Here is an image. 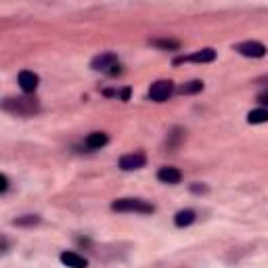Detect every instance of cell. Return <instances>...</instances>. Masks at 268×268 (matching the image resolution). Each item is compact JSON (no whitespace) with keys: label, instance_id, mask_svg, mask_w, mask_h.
Segmentation results:
<instances>
[{"label":"cell","instance_id":"d6986e66","mask_svg":"<svg viewBox=\"0 0 268 268\" xmlns=\"http://www.w3.org/2000/svg\"><path fill=\"white\" fill-rule=\"evenodd\" d=\"M120 99H122V101H128V99H130V88H124V90L120 92Z\"/></svg>","mask_w":268,"mask_h":268},{"label":"cell","instance_id":"52a82bcc","mask_svg":"<svg viewBox=\"0 0 268 268\" xmlns=\"http://www.w3.org/2000/svg\"><path fill=\"white\" fill-rule=\"evenodd\" d=\"M214 59H216V50H214V48H203V50L193 52L191 57H180V59H176L174 63H185V61H195V63H212Z\"/></svg>","mask_w":268,"mask_h":268},{"label":"cell","instance_id":"ffe728a7","mask_svg":"<svg viewBox=\"0 0 268 268\" xmlns=\"http://www.w3.org/2000/svg\"><path fill=\"white\" fill-rule=\"evenodd\" d=\"M258 101H260L262 105H268V94H260V96H258Z\"/></svg>","mask_w":268,"mask_h":268},{"label":"cell","instance_id":"30bf717a","mask_svg":"<svg viewBox=\"0 0 268 268\" xmlns=\"http://www.w3.org/2000/svg\"><path fill=\"white\" fill-rule=\"evenodd\" d=\"M61 262L67 268H88V260L84 256H78L73 252H63L61 254Z\"/></svg>","mask_w":268,"mask_h":268},{"label":"cell","instance_id":"2e32d148","mask_svg":"<svg viewBox=\"0 0 268 268\" xmlns=\"http://www.w3.org/2000/svg\"><path fill=\"white\" fill-rule=\"evenodd\" d=\"M38 222H40L38 216H21V218L15 220L17 227H34V224H38Z\"/></svg>","mask_w":268,"mask_h":268},{"label":"cell","instance_id":"e0dca14e","mask_svg":"<svg viewBox=\"0 0 268 268\" xmlns=\"http://www.w3.org/2000/svg\"><path fill=\"white\" fill-rule=\"evenodd\" d=\"M8 189V178L4 174H0V193H4Z\"/></svg>","mask_w":268,"mask_h":268},{"label":"cell","instance_id":"9c48e42d","mask_svg":"<svg viewBox=\"0 0 268 268\" xmlns=\"http://www.w3.org/2000/svg\"><path fill=\"white\" fill-rule=\"evenodd\" d=\"M157 178L166 182V185H178V182L182 180V174H180V170L178 168H159V172H157Z\"/></svg>","mask_w":268,"mask_h":268},{"label":"cell","instance_id":"9a60e30c","mask_svg":"<svg viewBox=\"0 0 268 268\" xmlns=\"http://www.w3.org/2000/svg\"><path fill=\"white\" fill-rule=\"evenodd\" d=\"M248 122L250 124H264L268 122V109H254L248 113Z\"/></svg>","mask_w":268,"mask_h":268},{"label":"cell","instance_id":"8fae6325","mask_svg":"<svg viewBox=\"0 0 268 268\" xmlns=\"http://www.w3.org/2000/svg\"><path fill=\"white\" fill-rule=\"evenodd\" d=\"M107 134L105 132H92V134H88V138H86V147L88 149H101V147H105L107 145Z\"/></svg>","mask_w":268,"mask_h":268},{"label":"cell","instance_id":"8992f818","mask_svg":"<svg viewBox=\"0 0 268 268\" xmlns=\"http://www.w3.org/2000/svg\"><path fill=\"white\" fill-rule=\"evenodd\" d=\"M145 162H147L145 153H141V151L128 153V155H124V157L120 159V168H122V170H138V168L145 166Z\"/></svg>","mask_w":268,"mask_h":268},{"label":"cell","instance_id":"277c9868","mask_svg":"<svg viewBox=\"0 0 268 268\" xmlns=\"http://www.w3.org/2000/svg\"><path fill=\"white\" fill-rule=\"evenodd\" d=\"M235 50L241 52L243 57H254V59H260L266 55V46L262 42H256V40H248V42H241V44L235 46Z\"/></svg>","mask_w":268,"mask_h":268},{"label":"cell","instance_id":"4fadbf2b","mask_svg":"<svg viewBox=\"0 0 268 268\" xmlns=\"http://www.w3.org/2000/svg\"><path fill=\"white\" fill-rule=\"evenodd\" d=\"M174 222H176V227H189V224L195 222V212L193 210H182V212L176 214Z\"/></svg>","mask_w":268,"mask_h":268},{"label":"cell","instance_id":"5bb4252c","mask_svg":"<svg viewBox=\"0 0 268 268\" xmlns=\"http://www.w3.org/2000/svg\"><path fill=\"white\" fill-rule=\"evenodd\" d=\"M201 90H203V82L201 80L187 82V84H182V86L178 88L180 94H195V92H201Z\"/></svg>","mask_w":268,"mask_h":268},{"label":"cell","instance_id":"3957f363","mask_svg":"<svg viewBox=\"0 0 268 268\" xmlns=\"http://www.w3.org/2000/svg\"><path fill=\"white\" fill-rule=\"evenodd\" d=\"M172 90H174L172 82H170V80H159V82H155L151 86V90H149V99L155 101V103H164V101L170 99Z\"/></svg>","mask_w":268,"mask_h":268},{"label":"cell","instance_id":"5b68a950","mask_svg":"<svg viewBox=\"0 0 268 268\" xmlns=\"http://www.w3.org/2000/svg\"><path fill=\"white\" fill-rule=\"evenodd\" d=\"M92 69H96V71H107L109 73L115 65H120L117 63V57L113 55V52H101V55H96L94 59H92Z\"/></svg>","mask_w":268,"mask_h":268},{"label":"cell","instance_id":"7a4b0ae2","mask_svg":"<svg viewBox=\"0 0 268 268\" xmlns=\"http://www.w3.org/2000/svg\"><path fill=\"white\" fill-rule=\"evenodd\" d=\"M115 212H138V214H153L155 208L143 199H115L111 203Z\"/></svg>","mask_w":268,"mask_h":268},{"label":"cell","instance_id":"ac0fdd59","mask_svg":"<svg viewBox=\"0 0 268 268\" xmlns=\"http://www.w3.org/2000/svg\"><path fill=\"white\" fill-rule=\"evenodd\" d=\"M191 191H193V193H206L208 189L203 187V185H193V187H191Z\"/></svg>","mask_w":268,"mask_h":268},{"label":"cell","instance_id":"ba28073f","mask_svg":"<svg viewBox=\"0 0 268 268\" xmlns=\"http://www.w3.org/2000/svg\"><path fill=\"white\" fill-rule=\"evenodd\" d=\"M38 82H40V78L34 71H21L19 73V86L23 92H34L38 88Z\"/></svg>","mask_w":268,"mask_h":268},{"label":"cell","instance_id":"6da1fadb","mask_svg":"<svg viewBox=\"0 0 268 268\" xmlns=\"http://www.w3.org/2000/svg\"><path fill=\"white\" fill-rule=\"evenodd\" d=\"M2 109L13 113V115H31L36 113L40 107L34 99H25V96H19V99H6L2 103Z\"/></svg>","mask_w":268,"mask_h":268},{"label":"cell","instance_id":"7c38bea8","mask_svg":"<svg viewBox=\"0 0 268 268\" xmlns=\"http://www.w3.org/2000/svg\"><path fill=\"white\" fill-rule=\"evenodd\" d=\"M151 44L162 50H180V42L172 38H157V40H151Z\"/></svg>","mask_w":268,"mask_h":268}]
</instances>
